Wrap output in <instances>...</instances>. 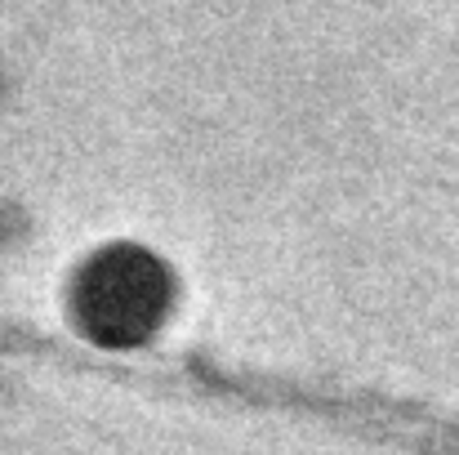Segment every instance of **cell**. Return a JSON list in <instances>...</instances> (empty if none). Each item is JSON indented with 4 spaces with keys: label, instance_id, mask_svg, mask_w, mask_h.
<instances>
[{
    "label": "cell",
    "instance_id": "1",
    "mask_svg": "<svg viewBox=\"0 0 459 455\" xmlns=\"http://www.w3.org/2000/svg\"><path fill=\"white\" fill-rule=\"evenodd\" d=\"M76 312L108 344L143 339L165 312V273H160V264H152L139 250L99 255L85 268L81 286H76Z\"/></svg>",
    "mask_w": 459,
    "mask_h": 455
}]
</instances>
